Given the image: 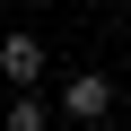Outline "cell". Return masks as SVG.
Masks as SVG:
<instances>
[{
	"mask_svg": "<svg viewBox=\"0 0 131 131\" xmlns=\"http://www.w3.org/2000/svg\"><path fill=\"white\" fill-rule=\"evenodd\" d=\"M0 26H9V0H0Z\"/></svg>",
	"mask_w": 131,
	"mask_h": 131,
	"instance_id": "cell-4",
	"label": "cell"
},
{
	"mask_svg": "<svg viewBox=\"0 0 131 131\" xmlns=\"http://www.w3.org/2000/svg\"><path fill=\"white\" fill-rule=\"evenodd\" d=\"M0 122H9V131H44V122H52V105H44L35 88H18L9 105H0Z\"/></svg>",
	"mask_w": 131,
	"mask_h": 131,
	"instance_id": "cell-3",
	"label": "cell"
},
{
	"mask_svg": "<svg viewBox=\"0 0 131 131\" xmlns=\"http://www.w3.org/2000/svg\"><path fill=\"white\" fill-rule=\"evenodd\" d=\"M114 96H122V88H114V70H79L70 88H61V105H52V114H61V122H105V114H114Z\"/></svg>",
	"mask_w": 131,
	"mask_h": 131,
	"instance_id": "cell-1",
	"label": "cell"
},
{
	"mask_svg": "<svg viewBox=\"0 0 131 131\" xmlns=\"http://www.w3.org/2000/svg\"><path fill=\"white\" fill-rule=\"evenodd\" d=\"M35 9H52V0H35Z\"/></svg>",
	"mask_w": 131,
	"mask_h": 131,
	"instance_id": "cell-5",
	"label": "cell"
},
{
	"mask_svg": "<svg viewBox=\"0 0 131 131\" xmlns=\"http://www.w3.org/2000/svg\"><path fill=\"white\" fill-rule=\"evenodd\" d=\"M0 79H9V88H44V35L0 26Z\"/></svg>",
	"mask_w": 131,
	"mask_h": 131,
	"instance_id": "cell-2",
	"label": "cell"
}]
</instances>
